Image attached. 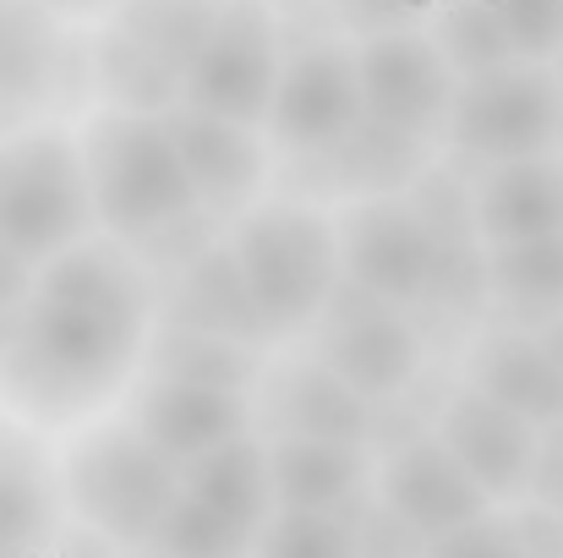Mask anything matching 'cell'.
I'll return each instance as SVG.
<instances>
[{"instance_id": "6da1fadb", "label": "cell", "mask_w": 563, "mask_h": 558, "mask_svg": "<svg viewBox=\"0 0 563 558\" xmlns=\"http://www.w3.org/2000/svg\"><path fill=\"white\" fill-rule=\"evenodd\" d=\"M148 318L154 285L126 252L93 241L55 252L0 335L5 400L44 427L104 405L137 362Z\"/></svg>"}, {"instance_id": "7a4b0ae2", "label": "cell", "mask_w": 563, "mask_h": 558, "mask_svg": "<svg viewBox=\"0 0 563 558\" xmlns=\"http://www.w3.org/2000/svg\"><path fill=\"white\" fill-rule=\"evenodd\" d=\"M82 182L93 203V225H104L121 241H148L176 225L197 219V197L181 171V154L170 143L165 116L143 110H99L88 132L77 138Z\"/></svg>"}, {"instance_id": "3957f363", "label": "cell", "mask_w": 563, "mask_h": 558, "mask_svg": "<svg viewBox=\"0 0 563 558\" xmlns=\"http://www.w3.org/2000/svg\"><path fill=\"white\" fill-rule=\"evenodd\" d=\"M224 252H230L241 291L268 340H285V335H301L307 324H318L340 291L334 219H323L307 203L246 208L235 219Z\"/></svg>"}, {"instance_id": "277c9868", "label": "cell", "mask_w": 563, "mask_h": 558, "mask_svg": "<svg viewBox=\"0 0 563 558\" xmlns=\"http://www.w3.org/2000/svg\"><path fill=\"white\" fill-rule=\"evenodd\" d=\"M60 499L77 510V521L115 543V548H148L165 510L181 499V471L126 422H104L88 438L71 444L60 471Z\"/></svg>"}, {"instance_id": "5b68a950", "label": "cell", "mask_w": 563, "mask_h": 558, "mask_svg": "<svg viewBox=\"0 0 563 558\" xmlns=\"http://www.w3.org/2000/svg\"><path fill=\"white\" fill-rule=\"evenodd\" d=\"M88 230L93 203L77 143L55 127L0 138V247L38 269L55 252L88 241Z\"/></svg>"}, {"instance_id": "8992f818", "label": "cell", "mask_w": 563, "mask_h": 558, "mask_svg": "<svg viewBox=\"0 0 563 558\" xmlns=\"http://www.w3.org/2000/svg\"><path fill=\"white\" fill-rule=\"evenodd\" d=\"M443 132L460 154L482 165L563 154V77L537 61L465 77L454 88Z\"/></svg>"}, {"instance_id": "52a82bcc", "label": "cell", "mask_w": 563, "mask_h": 558, "mask_svg": "<svg viewBox=\"0 0 563 558\" xmlns=\"http://www.w3.org/2000/svg\"><path fill=\"white\" fill-rule=\"evenodd\" d=\"M279 28L263 0H224L208 44L181 77V105L235 121V127H263L279 83Z\"/></svg>"}, {"instance_id": "ba28073f", "label": "cell", "mask_w": 563, "mask_h": 558, "mask_svg": "<svg viewBox=\"0 0 563 558\" xmlns=\"http://www.w3.org/2000/svg\"><path fill=\"white\" fill-rule=\"evenodd\" d=\"M334 247H340V280L373 302L410 307L427 296L443 247L421 225V214L394 192V197H356L334 219Z\"/></svg>"}, {"instance_id": "9c48e42d", "label": "cell", "mask_w": 563, "mask_h": 558, "mask_svg": "<svg viewBox=\"0 0 563 558\" xmlns=\"http://www.w3.org/2000/svg\"><path fill=\"white\" fill-rule=\"evenodd\" d=\"M329 313V329H323V346H318V362L334 372L351 394H362L367 405L383 400H399L416 372H421V329L388 307L373 302L362 291H351L340 280L334 302L323 307Z\"/></svg>"}, {"instance_id": "30bf717a", "label": "cell", "mask_w": 563, "mask_h": 558, "mask_svg": "<svg viewBox=\"0 0 563 558\" xmlns=\"http://www.w3.org/2000/svg\"><path fill=\"white\" fill-rule=\"evenodd\" d=\"M362 116V83H356V50L340 39H312L279 61L274 105H268V132L290 154H318L340 143Z\"/></svg>"}, {"instance_id": "8fae6325", "label": "cell", "mask_w": 563, "mask_h": 558, "mask_svg": "<svg viewBox=\"0 0 563 558\" xmlns=\"http://www.w3.org/2000/svg\"><path fill=\"white\" fill-rule=\"evenodd\" d=\"M356 83H362V116L405 132L427 138L443 127L460 77L449 61L427 44V33H373L356 44Z\"/></svg>"}, {"instance_id": "7c38bea8", "label": "cell", "mask_w": 563, "mask_h": 558, "mask_svg": "<svg viewBox=\"0 0 563 558\" xmlns=\"http://www.w3.org/2000/svg\"><path fill=\"white\" fill-rule=\"evenodd\" d=\"M377 504L394 510L405 526H416L432 543L443 532L482 521L493 499L471 482V471L443 449L438 433H416V438L388 449V460L377 471Z\"/></svg>"}, {"instance_id": "4fadbf2b", "label": "cell", "mask_w": 563, "mask_h": 558, "mask_svg": "<svg viewBox=\"0 0 563 558\" xmlns=\"http://www.w3.org/2000/svg\"><path fill=\"white\" fill-rule=\"evenodd\" d=\"M438 438L443 449L471 471V482L487 499H509L520 504L531 493V466H537V438L542 427H531L526 416L504 411L498 400H487L482 389H460L443 416H438Z\"/></svg>"}, {"instance_id": "5bb4252c", "label": "cell", "mask_w": 563, "mask_h": 558, "mask_svg": "<svg viewBox=\"0 0 563 558\" xmlns=\"http://www.w3.org/2000/svg\"><path fill=\"white\" fill-rule=\"evenodd\" d=\"M165 127H170L176 154H181L197 208L213 214V219L246 214V203L257 197V186L268 176V154H263L257 132L219 121V116H202V110H187V105L165 110Z\"/></svg>"}, {"instance_id": "9a60e30c", "label": "cell", "mask_w": 563, "mask_h": 558, "mask_svg": "<svg viewBox=\"0 0 563 558\" xmlns=\"http://www.w3.org/2000/svg\"><path fill=\"white\" fill-rule=\"evenodd\" d=\"M132 427L181 471L197 455L252 433V394L197 389V383H176V378H148L132 394Z\"/></svg>"}, {"instance_id": "2e32d148", "label": "cell", "mask_w": 563, "mask_h": 558, "mask_svg": "<svg viewBox=\"0 0 563 558\" xmlns=\"http://www.w3.org/2000/svg\"><path fill=\"white\" fill-rule=\"evenodd\" d=\"M257 411L274 438H329V444H367L373 438V405L351 394L318 357L279 362L263 378Z\"/></svg>"}, {"instance_id": "e0dca14e", "label": "cell", "mask_w": 563, "mask_h": 558, "mask_svg": "<svg viewBox=\"0 0 563 558\" xmlns=\"http://www.w3.org/2000/svg\"><path fill=\"white\" fill-rule=\"evenodd\" d=\"M66 94V39L38 0H0V132H27V116Z\"/></svg>"}, {"instance_id": "ac0fdd59", "label": "cell", "mask_w": 563, "mask_h": 558, "mask_svg": "<svg viewBox=\"0 0 563 558\" xmlns=\"http://www.w3.org/2000/svg\"><path fill=\"white\" fill-rule=\"evenodd\" d=\"M476 208V241L482 247H515L563 230V154L537 160H504L487 165L471 186Z\"/></svg>"}, {"instance_id": "d6986e66", "label": "cell", "mask_w": 563, "mask_h": 558, "mask_svg": "<svg viewBox=\"0 0 563 558\" xmlns=\"http://www.w3.org/2000/svg\"><path fill=\"white\" fill-rule=\"evenodd\" d=\"M268 488L274 510H318L356 521V499L367 488V444L329 438H274L268 444Z\"/></svg>"}, {"instance_id": "ffe728a7", "label": "cell", "mask_w": 563, "mask_h": 558, "mask_svg": "<svg viewBox=\"0 0 563 558\" xmlns=\"http://www.w3.org/2000/svg\"><path fill=\"white\" fill-rule=\"evenodd\" d=\"M471 389L526 416L531 427L563 422V368L526 329H487L471 351Z\"/></svg>"}, {"instance_id": "44dd1931", "label": "cell", "mask_w": 563, "mask_h": 558, "mask_svg": "<svg viewBox=\"0 0 563 558\" xmlns=\"http://www.w3.org/2000/svg\"><path fill=\"white\" fill-rule=\"evenodd\" d=\"M301 160H307L301 182L318 186V192H340V197H394L427 171L421 165V138L388 132L377 121H356L340 143H329L318 154H301Z\"/></svg>"}, {"instance_id": "7402d4cb", "label": "cell", "mask_w": 563, "mask_h": 558, "mask_svg": "<svg viewBox=\"0 0 563 558\" xmlns=\"http://www.w3.org/2000/svg\"><path fill=\"white\" fill-rule=\"evenodd\" d=\"M482 285L509 318V329L542 335L553 318H563V230L515 247H487Z\"/></svg>"}, {"instance_id": "603a6c76", "label": "cell", "mask_w": 563, "mask_h": 558, "mask_svg": "<svg viewBox=\"0 0 563 558\" xmlns=\"http://www.w3.org/2000/svg\"><path fill=\"white\" fill-rule=\"evenodd\" d=\"M55 526L60 482L22 433L0 427V558H33L44 543H55Z\"/></svg>"}, {"instance_id": "cb8c5ba5", "label": "cell", "mask_w": 563, "mask_h": 558, "mask_svg": "<svg viewBox=\"0 0 563 558\" xmlns=\"http://www.w3.org/2000/svg\"><path fill=\"white\" fill-rule=\"evenodd\" d=\"M181 488L191 499H202L208 510H219L224 521H235L241 532H263L274 515V488H268V444H257L252 433L208 449L181 466Z\"/></svg>"}, {"instance_id": "d4e9b609", "label": "cell", "mask_w": 563, "mask_h": 558, "mask_svg": "<svg viewBox=\"0 0 563 558\" xmlns=\"http://www.w3.org/2000/svg\"><path fill=\"white\" fill-rule=\"evenodd\" d=\"M170 329H191V335H219V340H241V346H263V324L241 291V274L230 263V252H202L181 274L176 285V302L165 313Z\"/></svg>"}, {"instance_id": "484cf974", "label": "cell", "mask_w": 563, "mask_h": 558, "mask_svg": "<svg viewBox=\"0 0 563 558\" xmlns=\"http://www.w3.org/2000/svg\"><path fill=\"white\" fill-rule=\"evenodd\" d=\"M154 378H176V383H197V389H224V394H252L263 362L257 346L241 340H219V335H191V329H159L154 351Z\"/></svg>"}, {"instance_id": "4316f807", "label": "cell", "mask_w": 563, "mask_h": 558, "mask_svg": "<svg viewBox=\"0 0 563 558\" xmlns=\"http://www.w3.org/2000/svg\"><path fill=\"white\" fill-rule=\"evenodd\" d=\"M219 6L224 0H121L115 28L126 39H137L148 55H159L176 77H187V66L219 22Z\"/></svg>"}, {"instance_id": "83f0119b", "label": "cell", "mask_w": 563, "mask_h": 558, "mask_svg": "<svg viewBox=\"0 0 563 558\" xmlns=\"http://www.w3.org/2000/svg\"><path fill=\"white\" fill-rule=\"evenodd\" d=\"M93 77H99V94L115 99L110 110H143V116H165L181 105V77L148 55L137 39H126L121 28H110L93 50Z\"/></svg>"}, {"instance_id": "f1b7e54d", "label": "cell", "mask_w": 563, "mask_h": 558, "mask_svg": "<svg viewBox=\"0 0 563 558\" xmlns=\"http://www.w3.org/2000/svg\"><path fill=\"white\" fill-rule=\"evenodd\" d=\"M427 44L449 61V72L465 83V77H482V72H498V66H515L509 55V39L498 28V11L487 0H454L438 11V28L427 33Z\"/></svg>"}, {"instance_id": "f546056e", "label": "cell", "mask_w": 563, "mask_h": 558, "mask_svg": "<svg viewBox=\"0 0 563 558\" xmlns=\"http://www.w3.org/2000/svg\"><path fill=\"white\" fill-rule=\"evenodd\" d=\"M148 558H230L252 554V532H241L235 521H224L219 510H208L202 499H191L181 488V499L165 510L154 543L143 548Z\"/></svg>"}, {"instance_id": "4dcf8cb0", "label": "cell", "mask_w": 563, "mask_h": 558, "mask_svg": "<svg viewBox=\"0 0 563 558\" xmlns=\"http://www.w3.org/2000/svg\"><path fill=\"white\" fill-rule=\"evenodd\" d=\"M252 558H356V526L318 510H274L252 537Z\"/></svg>"}, {"instance_id": "1f68e13d", "label": "cell", "mask_w": 563, "mask_h": 558, "mask_svg": "<svg viewBox=\"0 0 563 558\" xmlns=\"http://www.w3.org/2000/svg\"><path fill=\"white\" fill-rule=\"evenodd\" d=\"M465 192L471 186L460 176H449V171H421L405 186V203L421 214V225L432 230V241L443 252H471V241H476V208H471Z\"/></svg>"}, {"instance_id": "d6a6232c", "label": "cell", "mask_w": 563, "mask_h": 558, "mask_svg": "<svg viewBox=\"0 0 563 558\" xmlns=\"http://www.w3.org/2000/svg\"><path fill=\"white\" fill-rule=\"evenodd\" d=\"M493 11L515 61L548 66L553 55H563V0H498Z\"/></svg>"}, {"instance_id": "836d02e7", "label": "cell", "mask_w": 563, "mask_h": 558, "mask_svg": "<svg viewBox=\"0 0 563 558\" xmlns=\"http://www.w3.org/2000/svg\"><path fill=\"white\" fill-rule=\"evenodd\" d=\"M351 526H356V558H427V537L405 526L394 510H383L377 499Z\"/></svg>"}, {"instance_id": "e575fe53", "label": "cell", "mask_w": 563, "mask_h": 558, "mask_svg": "<svg viewBox=\"0 0 563 558\" xmlns=\"http://www.w3.org/2000/svg\"><path fill=\"white\" fill-rule=\"evenodd\" d=\"M427 558H526L515 532H509V515H482L460 532H443L427 543Z\"/></svg>"}, {"instance_id": "d590c367", "label": "cell", "mask_w": 563, "mask_h": 558, "mask_svg": "<svg viewBox=\"0 0 563 558\" xmlns=\"http://www.w3.org/2000/svg\"><path fill=\"white\" fill-rule=\"evenodd\" d=\"M509 532H515L526 558H563V515L548 510V504H531V499L515 504L509 510Z\"/></svg>"}, {"instance_id": "8d00e7d4", "label": "cell", "mask_w": 563, "mask_h": 558, "mask_svg": "<svg viewBox=\"0 0 563 558\" xmlns=\"http://www.w3.org/2000/svg\"><path fill=\"white\" fill-rule=\"evenodd\" d=\"M526 499L563 515V422L542 427V438H537V466H531V493Z\"/></svg>"}, {"instance_id": "74e56055", "label": "cell", "mask_w": 563, "mask_h": 558, "mask_svg": "<svg viewBox=\"0 0 563 558\" xmlns=\"http://www.w3.org/2000/svg\"><path fill=\"white\" fill-rule=\"evenodd\" d=\"M33 274H38V269H33L27 258H16V252L0 247V318H11V313L33 296Z\"/></svg>"}, {"instance_id": "f35d334b", "label": "cell", "mask_w": 563, "mask_h": 558, "mask_svg": "<svg viewBox=\"0 0 563 558\" xmlns=\"http://www.w3.org/2000/svg\"><path fill=\"white\" fill-rule=\"evenodd\" d=\"M537 340H542V351H548V357H553V362L563 368V318H553V324H548Z\"/></svg>"}, {"instance_id": "ab89813d", "label": "cell", "mask_w": 563, "mask_h": 558, "mask_svg": "<svg viewBox=\"0 0 563 558\" xmlns=\"http://www.w3.org/2000/svg\"><path fill=\"white\" fill-rule=\"evenodd\" d=\"M44 11H99V6H121V0H38Z\"/></svg>"}, {"instance_id": "60d3db41", "label": "cell", "mask_w": 563, "mask_h": 558, "mask_svg": "<svg viewBox=\"0 0 563 558\" xmlns=\"http://www.w3.org/2000/svg\"><path fill=\"white\" fill-rule=\"evenodd\" d=\"M126 558H148V554H126Z\"/></svg>"}, {"instance_id": "b9f144b4", "label": "cell", "mask_w": 563, "mask_h": 558, "mask_svg": "<svg viewBox=\"0 0 563 558\" xmlns=\"http://www.w3.org/2000/svg\"><path fill=\"white\" fill-rule=\"evenodd\" d=\"M230 558H246V554H230Z\"/></svg>"}, {"instance_id": "7bdbcfd3", "label": "cell", "mask_w": 563, "mask_h": 558, "mask_svg": "<svg viewBox=\"0 0 563 558\" xmlns=\"http://www.w3.org/2000/svg\"><path fill=\"white\" fill-rule=\"evenodd\" d=\"M487 6H498V0H487Z\"/></svg>"}]
</instances>
